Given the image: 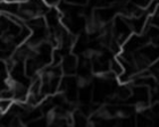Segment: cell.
Returning <instances> with one entry per match:
<instances>
[{
  "label": "cell",
  "instance_id": "1",
  "mask_svg": "<svg viewBox=\"0 0 159 127\" xmlns=\"http://www.w3.org/2000/svg\"><path fill=\"white\" fill-rule=\"evenodd\" d=\"M111 31H113V37L123 47L126 40L133 34V30L131 27V24L129 22V18L124 15H117L113 20L111 25Z\"/></svg>",
  "mask_w": 159,
  "mask_h": 127
},
{
  "label": "cell",
  "instance_id": "2",
  "mask_svg": "<svg viewBox=\"0 0 159 127\" xmlns=\"http://www.w3.org/2000/svg\"><path fill=\"white\" fill-rule=\"evenodd\" d=\"M148 43H150V40L144 33L142 34L133 33L126 40L125 43L123 44L122 51L127 52V54H135V52H138L140 49H142Z\"/></svg>",
  "mask_w": 159,
  "mask_h": 127
},
{
  "label": "cell",
  "instance_id": "3",
  "mask_svg": "<svg viewBox=\"0 0 159 127\" xmlns=\"http://www.w3.org/2000/svg\"><path fill=\"white\" fill-rule=\"evenodd\" d=\"M117 16V7L106 6L102 8H99L94 11V23L97 25L100 24H108L110 20H114V18Z\"/></svg>",
  "mask_w": 159,
  "mask_h": 127
},
{
  "label": "cell",
  "instance_id": "4",
  "mask_svg": "<svg viewBox=\"0 0 159 127\" xmlns=\"http://www.w3.org/2000/svg\"><path fill=\"white\" fill-rule=\"evenodd\" d=\"M61 67L65 75H74L75 73H77L79 58L74 54H67L61 61Z\"/></svg>",
  "mask_w": 159,
  "mask_h": 127
},
{
  "label": "cell",
  "instance_id": "5",
  "mask_svg": "<svg viewBox=\"0 0 159 127\" xmlns=\"http://www.w3.org/2000/svg\"><path fill=\"white\" fill-rule=\"evenodd\" d=\"M72 120H73L74 126H86L89 124L88 115H85L82 110L74 111L72 115Z\"/></svg>",
  "mask_w": 159,
  "mask_h": 127
},
{
  "label": "cell",
  "instance_id": "6",
  "mask_svg": "<svg viewBox=\"0 0 159 127\" xmlns=\"http://www.w3.org/2000/svg\"><path fill=\"white\" fill-rule=\"evenodd\" d=\"M13 104H14V100H10V99H1V101H0V110H1V114H6L7 111L11 108Z\"/></svg>",
  "mask_w": 159,
  "mask_h": 127
},
{
  "label": "cell",
  "instance_id": "7",
  "mask_svg": "<svg viewBox=\"0 0 159 127\" xmlns=\"http://www.w3.org/2000/svg\"><path fill=\"white\" fill-rule=\"evenodd\" d=\"M46 2L48 3L50 7H57L61 2V0H46Z\"/></svg>",
  "mask_w": 159,
  "mask_h": 127
},
{
  "label": "cell",
  "instance_id": "8",
  "mask_svg": "<svg viewBox=\"0 0 159 127\" xmlns=\"http://www.w3.org/2000/svg\"><path fill=\"white\" fill-rule=\"evenodd\" d=\"M66 1L70 3H75V5H82V3L86 2V0H66Z\"/></svg>",
  "mask_w": 159,
  "mask_h": 127
}]
</instances>
